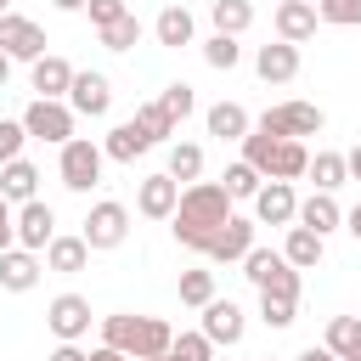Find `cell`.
<instances>
[{
  "label": "cell",
  "mask_w": 361,
  "mask_h": 361,
  "mask_svg": "<svg viewBox=\"0 0 361 361\" xmlns=\"http://www.w3.org/2000/svg\"><path fill=\"white\" fill-rule=\"evenodd\" d=\"M147 361H186V355H180V350H175V344H169V350H164V355H147Z\"/></svg>",
  "instance_id": "obj_49"
},
{
  "label": "cell",
  "mask_w": 361,
  "mask_h": 361,
  "mask_svg": "<svg viewBox=\"0 0 361 361\" xmlns=\"http://www.w3.org/2000/svg\"><path fill=\"white\" fill-rule=\"evenodd\" d=\"M68 107L79 113V118H107V107H113V85H107V73H73V90H68Z\"/></svg>",
  "instance_id": "obj_13"
},
{
  "label": "cell",
  "mask_w": 361,
  "mask_h": 361,
  "mask_svg": "<svg viewBox=\"0 0 361 361\" xmlns=\"http://www.w3.org/2000/svg\"><path fill=\"white\" fill-rule=\"evenodd\" d=\"M85 11H90V28H107V23H118L130 6H124V0H85Z\"/></svg>",
  "instance_id": "obj_42"
},
{
  "label": "cell",
  "mask_w": 361,
  "mask_h": 361,
  "mask_svg": "<svg viewBox=\"0 0 361 361\" xmlns=\"http://www.w3.org/2000/svg\"><path fill=\"white\" fill-rule=\"evenodd\" d=\"M220 186H226V192H231L237 203H243V197L254 203V192L265 186V175H259V169H254L248 158H237V164H226V175H220Z\"/></svg>",
  "instance_id": "obj_32"
},
{
  "label": "cell",
  "mask_w": 361,
  "mask_h": 361,
  "mask_svg": "<svg viewBox=\"0 0 361 361\" xmlns=\"http://www.w3.org/2000/svg\"><path fill=\"white\" fill-rule=\"evenodd\" d=\"M90 361H135V355H124V350H113V344H96Z\"/></svg>",
  "instance_id": "obj_45"
},
{
  "label": "cell",
  "mask_w": 361,
  "mask_h": 361,
  "mask_svg": "<svg viewBox=\"0 0 361 361\" xmlns=\"http://www.w3.org/2000/svg\"><path fill=\"white\" fill-rule=\"evenodd\" d=\"M56 11H85V0H51Z\"/></svg>",
  "instance_id": "obj_51"
},
{
  "label": "cell",
  "mask_w": 361,
  "mask_h": 361,
  "mask_svg": "<svg viewBox=\"0 0 361 361\" xmlns=\"http://www.w3.org/2000/svg\"><path fill=\"white\" fill-rule=\"evenodd\" d=\"M73 62L68 56H56V51H45L39 62H28V85H34V96H51V102H68V90H73Z\"/></svg>",
  "instance_id": "obj_11"
},
{
  "label": "cell",
  "mask_w": 361,
  "mask_h": 361,
  "mask_svg": "<svg viewBox=\"0 0 361 361\" xmlns=\"http://www.w3.org/2000/svg\"><path fill=\"white\" fill-rule=\"evenodd\" d=\"M203 62H209L214 73H231V68L243 62V45H237V34H209V39H203Z\"/></svg>",
  "instance_id": "obj_34"
},
{
  "label": "cell",
  "mask_w": 361,
  "mask_h": 361,
  "mask_svg": "<svg viewBox=\"0 0 361 361\" xmlns=\"http://www.w3.org/2000/svg\"><path fill=\"white\" fill-rule=\"evenodd\" d=\"M141 34H147V28H141V17H135V11H124V17H118V23H107V28H96V39H102L107 51H135V45H141Z\"/></svg>",
  "instance_id": "obj_30"
},
{
  "label": "cell",
  "mask_w": 361,
  "mask_h": 361,
  "mask_svg": "<svg viewBox=\"0 0 361 361\" xmlns=\"http://www.w3.org/2000/svg\"><path fill=\"white\" fill-rule=\"evenodd\" d=\"M51 237H56V209H51V203H39V197L17 203V243H23V248H34V254H45V248H51Z\"/></svg>",
  "instance_id": "obj_12"
},
{
  "label": "cell",
  "mask_w": 361,
  "mask_h": 361,
  "mask_svg": "<svg viewBox=\"0 0 361 361\" xmlns=\"http://www.w3.org/2000/svg\"><path fill=\"white\" fill-rule=\"evenodd\" d=\"M265 361H271V355H265Z\"/></svg>",
  "instance_id": "obj_54"
},
{
  "label": "cell",
  "mask_w": 361,
  "mask_h": 361,
  "mask_svg": "<svg viewBox=\"0 0 361 361\" xmlns=\"http://www.w3.org/2000/svg\"><path fill=\"white\" fill-rule=\"evenodd\" d=\"M135 338H141V316H135V310H113V316H102V344L135 355Z\"/></svg>",
  "instance_id": "obj_27"
},
{
  "label": "cell",
  "mask_w": 361,
  "mask_h": 361,
  "mask_svg": "<svg viewBox=\"0 0 361 361\" xmlns=\"http://www.w3.org/2000/svg\"><path fill=\"white\" fill-rule=\"evenodd\" d=\"M316 17L333 28H361V0H316Z\"/></svg>",
  "instance_id": "obj_38"
},
{
  "label": "cell",
  "mask_w": 361,
  "mask_h": 361,
  "mask_svg": "<svg viewBox=\"0 0 361 361\" xmlns=\"http://www.w3.org/2000/svg\"><path fill=\"white\" fill-rule=\"evenodd\" d=\"M271 23H276V39H288V45H305V39L316 34V23H322V17H316V6H310V0H282Z\"/></svg>",
  "instance_id": "obj_18"
},
{
  "label": "cell",
  "mask_w": 361,
  "mask_h": 361,
  "mask_svg": "<svg viewBox=\"0 0 361 361\" xmlns=\"http://www.w3.org/2000/svg\"><path fill=\"white\" fill-rule=\"evenodd\" d=\"M254 220H259V226H293V220H299V192H293V180H265V186L254 192Z\"/></svg>",
  "instance_id": "obj_9"
},
{
  "label": "cell",
  "mask_w": 361,
  "mask_h": 361,
  "mask_svg": "<svg viewBox=\"0 0 361 361\" xmlns=\"http://www.w3.org/2000/svg\"><path fill=\"white\" fill-rule=\"evenodd\" d=\"M254 226L259 220H243V214H231L214 237H209V248H203V259H214V265H243L248 259V248H254Z\"/></svg>",
  "instance_id": "obj_7"
},
{
  "label": "cell",
  "mask_w": 361,
  "mask_h": 361,
  "mask_svg": "<svg viewBox=\"0 0 361 361\" xmlns=\"http://www.w3.org/2000/svg\"><path fill=\"white\" fill-rule=\"evenodd\" d=\"M203 124H209V135H214V141H243V135L254 130V118H248V107H243V102H214V107L203 113Z\"/></svg>",
  "instance_id": "obj_19"
},
{
  "label": "cell",
  "mask_w": 361,
  "mask_h": 361,
  "mask_svg": "<svg viewBox=\"0 0 361 361\" xmlns=\"http://www.w3.org/2000/svg\"><path fill=\"white\" fill-rule=\"evenodd\" d=\"M293 361H338V355H333V350H327V344H310V350H299V355H293Z\"/></svg>",
  "instance_id": "obj_46"
},
{
  "label": "cell",
  "mask_w": 361,
  "mask_h": 361,
  "mask_svg": "<svg viewBox=\"0 0 361 361\" xmlns=\"http://www.w3.org/2000/svg\"><path fill=\"white\" fill-rule=\"evenodd\" d=\"M152 147H158V141H152V135H147L135 118L113 124V130H107V141H102V152H107L113 164H135V158H141V152H152Z\"/></svg>",
  "instance_id": "obj_17"
},
{
  "label": "cell",
  "mask_w": 361,
  "mask_h": 361,
  "mask_svg": "<svg viewBox=\"0 0 361 361\" xmlns=\"http://www.w3.org/2000/svg\"><path fill=\"white\" fill-rule=\"evenodd\" d=\"M276 141H282V135H271V130H259V124H254V130L243 135V158H248L259 175H271V152H276Z\"/></svg>",
  "instance_id": "obj_36"
},
{
  "label": "cell",
  "mask_w": 361,
  "mask_h": 361,
  "mask_svg": "<svg viewBox=\"0 0 361 361\" xmlns=\"http://www.w3.org/2000/svg\"><path fill=\"white\" fill-rule=\"evenodd\" d=\"M344 158H350V180H361V147H350Z\"/></svg>",
  "instance_id": "obj_48"
},
{
  "label": "cell",
  "mask_w": 361,
  "mask_h": 361,
  "mask_svg": "<svg viewBox=\"0 0 361 361\" xmlns=\"http://www.w3.org/2000/svg\"><path fill=\"white\" fill-rule=\"evenodd\" d=\"M0 192H6L11 203H28V197H39V169H34L28 158H11V164H0Z\"/></svg>",
  "instance_id": "obj_25"
},
{
  "label": "cell",
  "mask_w": 361,
  "mask_h": 361,
  "mask_svg": "<svg viewBox=\"0 0 361 361\" xmlns=\"http://www.w3.org/2000/svg\"><path fill=\"white\" fill-rule=\"evenodd\" d=\"M135 209L147 214V220H169L175 209H180V180L164 169V175H147L141 186H135Z\"/></svg>",
  "instance_id": "obj_14"
},
{
  "label": "cell",
  "mask_w": 361,
  "mask_h": 361,
  "mask_svg": "<svg viewBox=\"0 0 361 361\" xmlns=\"http://www.w3.org/2000/svg\"><path fill=\"white\" fill-rule=\"evenodd\" d=\"M45 327H51L56 338L79 344V338L90 333V299H85V293H56V299L45 305Z\"/></svg>",
  "instance_id": "obj_8"
},
{
  "label": "cell",
  "mask_w": 361,
  "mask_h": 361,
  "mask_svg": "<svg viewBox=\"0 0 361 361\" xmlns=\"http://www.w3.org/2000/svg\"><path fill=\"white\" fill-rule=\"evenodd\" d=\"M135 124H141V130H147L152 141H169V135L180 130V124H175V118L164 113V102H141V107H135Z\"/></svg>",
  "instance_id": "obj_37"
},
{
  "label": "cell",
  "mask_w": 361,
  "mask_h": 361,
  "mask_svg": "<svg viewBox=\"0 0 361 361\" xmlns=\"http://www.w3.org/2000/svg\"><path fill=\"white\" fill-rule=\"evenodd\" d=\"M293 310H299V299H276V293H259V322L265 327H293Z\"/></svg>",
  "instance_id": "obj_40"
},
{
  "label": "cell",
  "mask_w": 361,
  "mask_h": 361,
  "mask_svg": "<svg viewBox=\"0 0 361 361\" xmlns=\"http://www.w3.org/2000/svg\"><path fill=\"white\" fill-rule=\"evenodd\" d=\"M0 51H6L11 62H39V56H45V28H39L34 17L6 11V17H0Z\"/></svg>",
  "instance_id": "obj_6"
},
{
  "label": "cell",
  "mask_w": 361,
  "mask_h": 361,
  "mask_svg": "<svg viewBox=\"0 0 361 361\" xmlns=\"http://www.w3.org/2000/svg\"><path fill=\"white\" fill-rule=\"evenodd\" d=\"M158 102H164V113H169L175 124H186V113L197 107V96H192V85H180V79H175V85H164V90H158Z\"/></svg>",
  "instance_id": "obj_39"
},
{
  "label": "cell",
  "mask_w": 361,
  "mask_h": 361,
  "mask_svg": "<svg viewBox=\"0 0 361 361\" xmlns=\"http://www.w3.org/2000/svg\"><path fill=\"white\" fill-rule=\"evenodd\" d=\"M310 6H316V0H310Z\"/></svg>",
  "instance_id": "obj_53"
},
{
  "label": "cell",
  "mask_w": 361,
  "mask_h": 361,
  "mask_svg": "<svg viewBox=\"0 0 361 361\" xmlns=\"http://www.w3.org/2000/svg\"><path fill=\"white\" fill-rule=\"evenodd\" d=\"M203 333L214 338V350H220V344H226V350H231V344H243V333H248V316H243V305L214 293V299L203 305Z\"/></svg>",
  "instance_id": "obj_10"
},
{
  "label": "cell",
  "mask_w": 361,
  "mask_h": 361,
  "mask_svg": "<svg viewBox=\"0 0 361 361\" xmlns=\"http://www.w3.org/2000/svg\"><path fill=\"white\" fill-rule=\"evenodd\" d=\"M45 361H90V355H85L79 344H68V338H56V350H51Z\"/></svg>",
  "instance_id": "obj_44"
},
{
  "label": "cell",
  "mask_w": 361,
  "mask_h": 361,
  "mask_svg": "<svg viewBox=\"0 0 361 361\" xmlns=\"http://www.w3.org/2000/svg\"><path fill=\"white\" fill-rule=\"evenodd\" d=\"M39 271H45V259H39L34 248H23V243L0 254V288H6V293H28V288L39 282Z\"/></svg>",
  "instance_id": "obj_16"
},
{
  "label": "cell",
  "mask_w": 361,
  "mask_h": 361,
  "mask_svg": "<svg viewBox=\"0 0 361 361\" xmlns=\"http://www.w3.org/2000/svg\"><path fill=\"white\" fill-rule=\"evenodd\" d=\"M73 107L68 102H51V96H34L28 107H23V130H28V141H51V147H62V141H73Z\"/></svg>",
  "instance_id": "obj_3"
},
{
  "label": "cell",
  "mask_w": 361,
  "mask_h": 361,
  "mask_svg": "<svg viewBox=\"0 0 361 361\" xmlns=\"http://www.w3.org/2000/svg\"><path fill=\"white\" fill-rule=\"evenodd\" d=\"M175 344V327L164 322V316H141V338H135V361H147V355H164Z\"/></svg>",
  "instance_id": "obj_33"
},
{
  "label": "cell",
  "mask_w": 361,
  "mask_h": 361,
  "mask_svg": "<svg viewBox=\"0 0 361 361\" xmlns=\"http://www.w3.org/2000/svg\"><path fill=\"white\" fill-rule=\"evenodd\" d=\"M6 11H11V0H0V17H6Z\"/></svg>",
  "instance_id": "obj_52"
},
{
  "label": "cell",
  "mask_w": 361,
  "mask_h": 361,
  "mask_svg": "<svg viewBox=\"0 0 361 361\" xmlns=\"http://www.w3.org/2000/svg\"><path fill=\"white\" fill-rule=\"evenodd\" d=\"M6 79H11V56L0 51V90H6Z\"/></svg>",
  "instance_id": "obj_50"
},
{
  "label": "cell",
  "mask_w": 361,
  "mask_h": 361,
  "mask_svg": "<svg viewBox=\"0 0 361 361\" xmlns=\"http://www.w3.org/2000/svg\"><path fill=\"white\" fill-rule=\"evenodd\" d=\"M254 73H259L265 85H293V79H299V45H288V39L259 45V51H254Z\"/></svg>",
  "instance_id": "obj_15"
},
{
  "label": "cell",
  "mask_w": 361,
  "mask_h": 361,
  "mask_svg": "<svg viewBox=\"0 0 361 361\" xmlns=\"http://www.w3.org/2000/svg\"><path fill=\"white\" fill-rule=\"evenodd\" d=\"M102 164H107V152H102L90 135H73V141L56 147V175H62L68 192H90V186L102 180Z\"/></svg>",
  "instance_id": "obj_2"
},
{
  "label": "cell",
  "mask_w": 361,
  "mask_h": 361,
  "mask_svg": "<svg viewBox=\"0 0 361 361\" xmlns=\"http://www.w3.org/2000/svg\"><path fill=\"white\" fill-rule=\"evenodd\" d=\"M322 344H327L338 361H361V316H333Z\"/></svg>",
  "instance_id": "obj_26"
},
{
  "label": "cell",
  "mask_w": 361,
  "mask_h": 361,
  "mask_svg": "<svg viewBox=\"0 0 361 361\" xmlns=\"http://www.w3.org/2000/svg\"><path fill=\"white\" fill-rule=\"evenodd\" d=\"M231 192L220 186V180H192V186H180V209L169 214V231H175V243L180 248H192V254H203L209 248V237L231 220Z\"/></svg>",
  "instance_id": "obj_1"
},
{
  "label": "cell",
  "mask_w": 361,
  "mask_h": 361,
  "mask_svg": "<svg viewBox=\"0 0 361 361\" xmlns=\"http://www.w3.org/2000/svg\"><path fill=\"white\" fill-rule=\"evenodd\" d=\"M209 23H214V34H248L254 6L248 0H209Z\"/></svg>",
  "instance_id": "obj_28"
},
{
  "label": "cell",
  "mask_w": 361,
  "mask_h": 361,
  "mask_svg": "<svg viewBox=\"0 0 361 361\" xmlns=\"http://www.w3.org/2000/svg\"><path fill=\"white\" fill-rule=\"evenodd\" d=\"M90 265V243L85 237H51V248H45V271H62V276H79Z\"/></svg>",
  "instance_id": "obj_23"
},
{
  "label": "cell",
  "mask_w": 361,
  "mask_h": 361,
  "mask_svg": "<svg viewBox=\"0 0 361 361\" xmlns=\"http://www.w3.org/2000/svg\"><path fill=\"white\" fill-rule=\"evenodd\" d=\"M305 175L316 180V192H338V186L350 180V158H344V152H316Z\"/></svg>",
  "instance_id": "obj_29"
},
{
  "label": "cell",
  "mask_w": 361,
  "mask_h": 361,
  "mask_svg": "<svg viewBox=\"0 0 361 361\" xmlns=\"http://www.w3.org/2000/svg\"><path fill=\"white\" fill-rule=\"evenodd\" d=\"M299 226H310V231H322V237L344 231V209H338V197H333V192H310V197L299 203Z\"/></svg>",
  "instance_id": "obj_20"
},
{
  "label": "cell",
  "mask_w": 361,
  "mask_h": 361,
  "mask_svg": "<svg viewBox=\"0 0 361 361\" xmlns=\"http://www.w3.org/2000/svg\"><path fill=\"white\" fill-rule=\"evenodd\" d=\"M305 169H310L305 141L282 135V141H276V152H271V175H265V180H305Z\"/></svg>",
  "instance_id": "obj_24"
},
{
  "label": "cell",
  "mask_w": 361,
  "mask_h": 361,
  "mask_svg": "<svg viewBox=\"0 0 361 361\" xmlns=\"http://www.w3.org/2000/svg\"><path fill=\"white\" fill-rule=\"evenodd\" d=\"M169 175H175L180 186H192V180L203 175V147H197V141H169Z\"/></svg>",
  "instance_id": "obj_31"
},
{
  "label": "cell",
  "mask_w": 361,
  "mask_h": 361,
  "mask_svg": "<svg viewBox=\"0 0 361 361\" xmlns=\"http://www.w3.org/2000/svg\"><path fill=\"white\" fill-rule=\"evenodd\" d=\"M282 254H288V265L310 271V265H322V254H327V237L293 220V226H288V237H282Z\"/></svg>",
  "instance_id": "obj_21"
},
{
  "label": "cell",
  "mask_w": 361,
  "mask_h": 361,
  "mask_svg": "<svg viewBox=\"0 0 361 361\" xmlns=\"http://www.w3.org/2000/svg\"><path fill=\"white\" fill-rule=\"evenodd\" d=\"M322 124H327V113H322L316 102H276V107L259 113V130H271V135H293V141L316 135Z\"/></svg>",
  "instance_id": "obj_5"
},
{
  "label": "cell",
  "mask_w": 361,
  "mask_h": 361,
  "mask_svg": "<svg viewBox=\"0 0 361 361\" xmlns=\"http://www.w3.org/2000/svg\"><path fill=\"white\" fill-rule=\"evenodd\" d=\"M79 237L90 243V254H107V248H118V243L130 237V209H124V203H113V197L90 203V214H85V231H79Z\"/></svg>",
  "instance_id": "obj_4"
},
{
  "label": "cell",
  "mask_w": 361,
  "mask_h": 361,
  "mask_svg": "<svg viewBox=\"0 0 361 361\" xmlns=\"http://www.w3.org/2000/svg\"><path fill=\"white\" fill-rule=\"evenodd\" d=\"M6 248H17V203L0 192V254Z\"/></svg>",
  "instance_id": "obj_43"
},
{
  "label": "cell",
  "mask_w": 361,
  "mask_h": 361,
  "mask_svg": "<svg viewBox=\"0 0 361 361\" xmlns=\"http://www.w3.org/2000/svg\"><path fill=\"white\" fill-rule=\"evenodd\" d=\"M175 288H180V305H197V310H203V305L214 299V271L192 265V271H180V282H175Z\"/></svg>",
  "instance_id": "obj_35"
},
{
  "label": "cell",
  "mask_w": 361,
  "mask_h": 361,
  "mask_svg": "<svg viewBox=\"0 0 361 361\" xmlns=\"http://www.w3.org/2000/svg\"><path fill=\"white\" fill-rule=\"evenodd\" d=\"M23 147H28V130H23V118H0V164L23 158Z\"/></svg>",
  "instance_id": "obj_41"
},
{
  "label": "cell",
  "mask_w": 361,
  "mask_h": 361,
  "mask_svg": "<svg viewBox=\"0 0 361 361\" xmlns=\"http://www.w3.org/2000/svg\"><path fill=\"white\" fill-rule=\"evenodd\" d=\"M192 34H197V23H192V11H186V6H164V11L152 17V39H158V45H169V51L192 45Z\"/></svg>",
  "instance_id": "obj_22"
},
{
  "label": "cell",
  "mask_w": 361,
  "mask_h": 361,
  "mask_svg": "<svg viewBox=\"0 0 361 361\" xmlns=\"http://www.w3.org/2000/svg\"><path fill=\"white\" fill-rule=\"evenodd\" d=\"M344 231L361 243V197H355V209H344Z\"/></svg>",
  "instance_id": "obj_47"
}]
</instances>
